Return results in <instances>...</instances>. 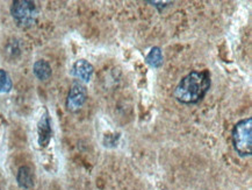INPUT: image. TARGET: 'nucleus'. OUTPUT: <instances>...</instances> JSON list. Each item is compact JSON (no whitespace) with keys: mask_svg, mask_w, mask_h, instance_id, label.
<instances>
[{"mask_svg":"<svg viewBox=\"0 0 252 190\" xmlns=\"http://www.w3.org/2000/svg\"><path fill=\"white\" fill-rule=\"evenodd\" d=\"M211 88V75L207 70L192 72L180 80L174 89V98L184 104H196Z\"/></svg>","mask_w":252,"mask_h":190,"instance_id":"f257e3e1","label":"nucleus"},{"mask_svg":"<svg viewBox=\"0 0 252 190\" xmlns=\"http://www.w3.org/2000/svg\"><path fill=\"white\" fill-rule=\"evenodd\" d=\"M232 143L241 156H250L252 153V118L243 119L232 130Z\"/></svg>","mask_w":252,"mask_h":190,"instance_id":"f03ea898","label":"nucleus"},{"mask_svg":"<svg viewBox=\"0 0 252 190\" xmlns=\"http://www.w3.org/2000/svg\"><path fill=\"white\" fill-rule=\"evenodd\" d=\"M11 14L19 27L29 28L36 22L38 11L34 1L15 0L12 4Z\"/></svg>","mask_w":252,"mask_h":190,"instance_id":"7ed1b4c3","label":"nucleus"},{"mask_svg":"<svg viewBox=\"0 0 252 190\" xmlns=\"http://www.w3.org/2000/svg\"><path fill=\"white\" fill-rule=\"evenodd\" d=\"M87 98L86 88L82 83L76 82L71 86L66 98V108L70 112H77L83 108Z\"/></svg>","mask_w":252,"mask_h":190,"instance_id":"20e7f679","label":"nucleus"},{"mask_svg":"<svg viewBox=\"0 0 252 190\" xmlns=\"http://www.w3.org/2000/svg\"><path fill=\"white\" fill-rule=\"evenodd\" d=\"M93 73H94L93 66L90 62H87L86 60H78L72 67L73 76L83 80V82H90L93 76Z\"/></svg>","mask_w":252,"mask_h":190,"instance_id":"39448f33","label":"nucleus"},{"mask_svg":"<svg viewBox=\"0 0 252 190\" xmlns=\"http://www.w3.org/2000/svg\"><path fill=\"white\" fill-rule=\"evenodd\" d=\"M37 134H38V144L42 147H46L49 144L51 138V126L49 115L46 112L40 119L37 125Z\"/></svg>","mask_w":252,"mask_h":190,"instance_id":"423d86ee","label":"nucleus"},{"mask_svg":"<svg viewBox=\"0 0 252 190\" xmlns=\"http://www.w3.org/2000/svg\"><path fill=\"white\" fill-rule=\"evenodd\" d=\"M33 70L35 76H36L40 80H48L51 77V74H53L50 64L44 60L36 61L34 64Z\"/></svg>","mask_w":252,"mask_h":190,"instance_id":"0eeeda50","label":"nucleus"},{"mask_svg":"<svg viewBox=\"0 0 252 190\" xmlns=\"http://www.w3.org/2000/svg\"><path fill=\"white\" fill-rule=\"evenodd\" d=\"M18 185L24 189H29L32 188L34 185V180H33V173L32 170L28 168V167H21L18 172Z\"/></svg>","mask_w":252,"mask_h":190,"instance_id":"6e6552de","label":"nucleus"},{"mask_svg":"<svg viewBox=\"0 0 252 190\" xmlns=\"http://www.w3.org/2000/svg\"><path fill=\"white\" fill-rule=\"evenodd\" d=\"M145 62L149 64L151 68H159L163 66V54H161L160 48L154 47L150 50V53L148 54Z\"/></svg>","mask_w":252,"mask_h":190,"instance_id":"1a4fd4ad","label":"nucleus"},{"mask_svg":"<svg viewBox=\"0 0 252 190\" xmlns=\"http://www.w3.org/2000/svg\"><path fill=\"white\" fill-rule=\"evenodd\" d=\"M12 79L5 70L0 69V92H9L12 89Z\"/></svg>","mask_w":252,"mask_h":190,"instance_id":"9d476101","label":"nucleus"},{"mask_svg":"<svg viewBox=\"0 0 252 190\" xmlns=\"http://www.w3.org/2000/svg\"><path fill=\"white\" fill-rule=\"evenodd\" d=\"M148 4H153L154 6H156V7H158V9L159 11H161V8H164L167 4H171V1H147Z\"/></svg>","mask_w":252,"mask_h":190,"instance_id":"9b49d317","label":"nucleus"},{"mask_svg":"<svg viewBox=\"0 0 252 190\" xmlns=\"http://www.w3.org/2000/svg\"><path fill=\"white\" fill-rule=\"evenodd\" d=\"M0 190H1V189H0Z\"/></svg>","mask_w":252,"mask_h":190,"instance_id":"f8f14e48","label":"nucleus"}]
</instances>
